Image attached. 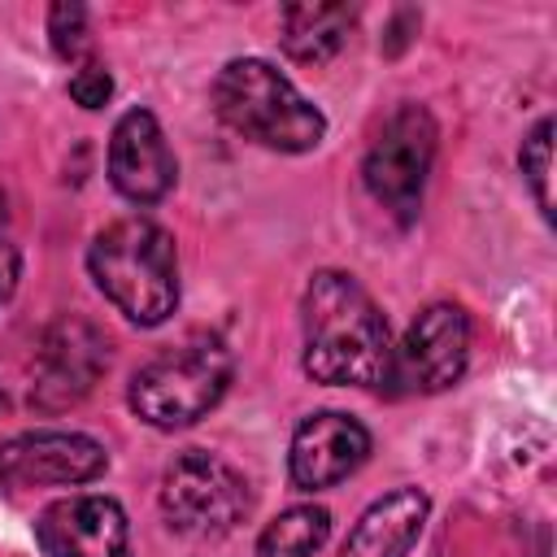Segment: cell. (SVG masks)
<instances>
[{
  "mask_svg": "<svg viewBox=\"0 0 557 557\" xmlns=\"http://www.w3.org/2000/svg\"><path fill=\"white\" fill-rule=\"evenodd\" d=\"M305 374L331 387H383L392 370L387 318L344 270H318L300 296Z\"/></svg>",
  "mask_w": 557,
  "mask_h": 557,
  "instance_id": "6da1fadb",
  "label": "cell"
},
{
  "mask_svg": "<svg viewBox=\"0 0 557 557\" xmlns=\"http://www.w3.org/2000/svg\"><path fill=\"white\" fill-rule=\"evenodd\" d=\"M96 287L139 326H157L178 305V257L165 226L152 218L109 222L87 252Z\"/></svg>",
  "mask_w": 557,
  "mask_h": 557,
  "instance_id": "7a4b0ae2",
  "label": "cell"
},
{
  "mask_svg": "<svg viewBox=\"0 0 557 557\" xmlns=\"http://www.w3.org/2000/svg\"><path fill=\"white\" fill-rule=\"evenodd\" d=\"M213 104L231 131L274 152H309L326 135L322 109L261 57L226 61L213 83Z\"/></svg>",
  "mask_w": 557,
  "mask_h": 557,
  "instance_id": "3957f363",
  "label": "cell"
},
{
  "mask_svg": "<svg viewBox=\"0 0 557 557\" xmlns=\"http://www.w3.org/2000/svg\"><path fill=\"white\" fill-rule=\"evenodd\" d=\"M226 383H231V352L218 339L200 335L135 370L131 409L157 431H178L200 422L226 396Z\"/></svg>",
  "mask_w": 557,
  "mask_h": 557,
  "instance_id": "277c9868",
  "label": "cell"
},
{
  "mask_svg": "<svg viewBox=\"0 0 557 557\" xmlns=\"http://www.w3.org/2000/svg\"><path fill=\"white\" fill-rule=\"evenodd\" d=\"M161 509L174 531L183 535H226L235 531L252 509V487L244 470H235L226 457L187 448L170 461L161 479Z\"/></svg>",
  "mask_w": 557,
  "mask_h": 557,
  "instance_id": "5b68a950",
  "label": "cell"
},
{
  "mask_svg": "<svg viewBox=\"0 0 557 557\" xmlns=\"http://www.w3.org/2000/svg\"><path fill=\"white\" fill-rule=\"evenodd\" d=\"M435 161V122L422 104H400L374 144L366 148L361 174L370 196L400 222H413L422 209V187Z\"/></svg>",
  "mask_w": 557,
  "mask_h": 557,
  "instance_id": "8992f818",
  "label": "cell"
},
{
  "mask_svg": "<svg viewBox=\"0 0 557 557\" xmlns=\"http://www.w3.org/2000/svg\"><path fill=\"white\" fill-rule=\"evenodd\" d=\"M470 361V318L461 305L453 300H435L426 305L400 344H392V370L387 383L396 392H444L466 374Z\"/></svg>",
  "mask_w": 557,
  "mask_h": 557,
  "instance_id": "52a82bcc",
  "label": "cell"
},
{
  "mask_svg": "<svg viewBox=\"0 0 557 557\" xmlns=\"http://www.w3.org/2000/svg\"><path fill=\"white\" fill-rule=\"evenodd\" d=\"M104 366H109V339H104V331L91 326L78 313H61L44 331V339L35 348L30 405H39L48 413L78 405L96 387V379L104 374Z\"/></svg>",
  "mask_w": 557,
  "mask_h": 557,
  "instance_id": "ba28073f",
  "label": "cell"
},
{
  "mask_svg": "<svg viewBox=\"0 0 557 557\" xmlns=\"http://www.w3.org/2000/svg\"><path fill=\"white\" fill-rule=\"evenodd\" d=\"M109 453L100 440L78 431H30L0 444V483L4 487H74L104 474Z\"/></svg>",
  "mask_w": 557,
  "mask_h": 557,
  "instance_id": "9c48e42d",
  "label": "cell"
},
{
  "mask_svg": "<svg viewBox=\"0 0 557 557\" xmlns=\"http://www.w3.org/2000/svg\"><path fill=\"white\" fill-rule=\"evenodd\" d=\"M35 540L48 557H131V522L113 496H65L52 500Z\"/></svg>",
  "mask_w": 557,
  "mask_h": 557,
  "instance_id": "30bf717a",
  "label": "cell"
},
{
  "mask_svg": "<svg viewBox=\"0 0 557 557\" xmlns=\"http://www.w3.org/2000/svg\"><path fill=\"white\" fill-rule=\"evenodd\" d=\"M366 457H370V431L348 413L322 409L296 426L287 470H292L296 487L322 492V487H335L348 474H357L366 466Z\"/></svg>",
  "mask_w": 557,
  "mask_h": 557,
  "instance_id": "8fae6325",
  "label": "cell"
},
{
  "mask_svg": "<svg viewBox=\"0 0 557 557\" xmlns=\"http://www.w3.org/2000/svg\"><path fill=\"white\" fill-rule=\"evenodd\" d=\"M109 178L135 205H157L174 187L178 165H174L161 122L148 109H126L117 117L109 135Z\"/></svg>",
  "mask_w": 557,
  "mask_h": 557,
  "instance_id": "7c38bea8",
  "label": "cell"
},
{
  "mask_svg": "<svg viewBox=\"0 0 557 557\" xmlns=\"http://www.w3.org/2000/svg\"><path fill=\"white\" fill-rule=\"evenodd\" d=\"M431 500L418 487H396L387 496H379L357 527L348 531L339 557H409V548L418 544L422 527H426Z\"/></svg>",
  "mask_w": 557,
  "mask_h": 557,
  "instance_id": "4fadbf2b",
  "label": "cell"
},
{
  "mask_svg": "<svg viewBox=\"0 0 557 557\" xmlns=\"http://www.w3.org/2000/svg\"><path fill=\"white\" fill-rule=\"evenodd\" d=\"M352 9L348 4H287L278 26H283V52L292 61H305V65H322L331 61L348 30H352Z\"/></svg>",
  "mask_w": 557,
  "mask_h": 557,
  "instance_id": "5bb4252c",
  "label": "cell"
},
{
  "mask_svg": "<svg viewBox=\"0 0 557 557\" xmlns=\"http://www.w3.org/2000/svg\"><path fill=\"white\" fill-rule=\"evenodd\" d=\"M331 535V513L322 505H292L257 535V557H313Z\"/></svg>",
  "mask_w": 557,
  "mask_h": 557,
  "instance_id": "9a60e30c",
  "label": "cell"
},
{
  "mask_svg": "<svg viewBox=\"0 0 557 557\" xmlns=\"http://www.w3.org/2000/svg\"><path fill=\"white\" fill-rule=\"evenodd\" d=\"M518 165H522V178L540 205L544 218H553V117H540L535 131L522 139V152H518Z\"/></svg>",
  "mask_w": 557,
  "mask_h": 557,
  "instance_id": "2e32d148",
  "label": "cell"
},
{
  "mask_svg": "<svg viewBox=\"0 0 557 557\" xmlns=\"http://www.w3.org/2000/svg\"><path fill=\"white\" fill-rule=\"evenodd\" d=\"M48 39H52V52L61 61H83L91 57V30H87V9L83 4H52L48 13Z\"/></svg>",
  "mask_w": 557,
  "mask_h": 557,
  "instance_id": "e0dca14e",
  "label": "cell"
},
{
  "mask_svg": "<svg viewBox=\"0 0 557 557\" xmlns=\"http://www.w3.org/2000/svg\"><path fill=\"white\" fill-rule=\"evenodd\" d=\"M70 96H74L83 109H100V104L113 96V78H109V70H104L100 61L78 65L74 78H70Z\"/></svg>",
  "mask_w": 557,
  "mask_h": 557,
  "instance_id": "ac0fdd59",
  "label": "cell"
},
{
  "mask_svg": "<svg viewBox=\"0 0 557 557\" xmlns=\"http://www.w3.org/2000/svg\"><path fill=\"white\" fill-rule=\"evenodd\" d=\"M17 278H22V257L9 239H0V305L17 292Z\"/></svg>",
  "mask_w": 557,
  "mask_h": 557,
  "instance_id": "d6986e66",
  "label": "cell"
},
{
  "mask_svg": "<svg viewBox=\"0 0 557 557\" xmlns=\"http://www.w3.org/2000/svg\"><path fill=\"white\" fill-rule=\"evenodd\" d=\"M4 409H9V396H4V392H0V418H4Z\"/></svg>",
  "mask_w": 557,
  "mask_h": 557,
  "instance_id": "ffe728a7",
  "label": "cell"
}]
</instances>
